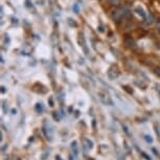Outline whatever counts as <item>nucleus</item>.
Wrapping results in <instances>:
<instances>
[{
    "label": "nucleus",
    "mask_w": 160,
    "mask_h": 160,
    "mask_svg": "<svg viewBox=\"0 0 160 160\" xmlns=\"http://www.w3.org/2000/svg\"><path fill=\"white\" fill-rule=\"evenodd\" d=\"M86 143H87V146H88V149H93V147H94V143H93V141L88 139V138L86 139Z\"/></svg>",
    "instance_id": "11"
},
{
    "label": "nucleus",
    "mask_w": 160,
    "mask_h": 160,
    "mask_svg": "<svg viewBox=\"0 0 160 160\" xmlns=\"http://www.w3.org/2000/svg\"><path fill=\"white\" fill-rule=\"evenodd\" d=\"M152 151H153V153L155 154L156 156H158V151H157V150L155 149V148H153V149H152Z\"/></svg>",
    "instance_id": "14"
},
{
    "label": "nucleus",
    "mask_w": 160,
    "mask_h": 160,
    "mask_svg": "<svg viewBox=\"0 0 160 160\" xmlns=\"http://www.w3.org/2000/svg\"><path fill=\"white\" fill-rule=\"evenodd\" d=\"M119 160H125V159H122H122H119Z\"/></svg>",
    "instance_id": "24"
},
{
    "label": "nucleus",
    "mask_w": 160,
    "mask_h": 160,
    "mask_svg": "<svg viewBox=\"0 0 160 160\" xmlns=\"http://www.w3.org/2000/svg\"><path fill=\"white\" fill-rule=\"evenodd\" d=\"M36 111H37L38 113H42L44 111V106L42 102H38V104L36 105Z\"/></svg>",
    "instance_id": "7"
},
{
    "label": "nucleus",
    "mask_w": 160,
    "mask_h": 160,
    "mask_svg": "<svg viewBox=\"0 0 160 160\" xmlns=\"http://www.w3.org/2000/svg\"><path fill=\"white\" fill-rule=\"evenodd\" d=\"M53 118H55L56 120H60V119H61V117H60V115L58 114V112H55V113H53Z\"/></svg>",
    "instance_id": "13"
},
{
    "label": "nucleus",
    "mask_w": 160,
    "mask_h": 160,
    "mask_svg": "<svg viewBox=\"0 0 160 160\" xmlns=\"http://www.w3.org/2000/svg\"><path fill=\"white\" fill-rule=\"evenodd\" d=\"M157 28H158V29H159V32H160V21L158 23H157Z\"/></svg>",
    "instance_id": "21"
},
{
    "label": "nucleus",
    "mask_w": 160,
    "mask_h": 160,
    "mask_svg": "<svg viewBox=\"0 0 160 160\" xmlns=\"http://www.w3.org/2000/svg\"><path fill=\"white\" fill-rule=\"evenodd\" d=\"M12 112H13V114H16L17 113V110L16 109H13V110H12Z\"/></svg>",
    "instance_id": "22"
},
{
    "label": "nucleus",
    "mask_w": 160,
    "mask_h": 160,
    "mask_svg": "<svg viewBox=\"0 0 160 160\" xmlns=\"http://www.w3.org/2000/svg\"><path fill=\"white\" fill-rule=\"evenodd\" d=\"M135 148H136V150H137L138 152H139L140 154H141V156H142L143 158L146 159V160H152V158H151V157H150L149 155H148L147 153H144V152H142V151H141V150H139V149H138V147H135Z\"/></svg>",
    "instance_id": "8"
},
{
    "label": "nucleus",
    "mask_w": 160,
    "mask_h": 160,
    "mask_svg": "<svg viewBox=\"0 0 160 160\" xmlns=\"http://www.w3.org/2000/svg\"><path fill=\"white\" fill-rule=\"evenodd\" d=\"M42 131H43L47 140H49V141L52 140V130H51V127L49 126V123L47 122V120H46V122L44 123L43 128H42Z\"/></svg>",
    "instance_id": "3"
},
{
    "label": "nucleus",
    "mask_w": 160,
    "mask_h": 160,
    "mask_svg": "<svg viewBox=\"0 0 160 160\" xmlns=\"http://www.w3.org/2000/svg\"><path fill=\"white\" fill-rule=\"evenodd\" d=\"M56 160H62V159H61V157H60L59 155H57L56 156Z\"/></svg>",
    "instance_id": "19"
},
{
    "label": "nucleus",
    "mask_w": 160,
    "mask_h": 160,
    "mask_svg": "<svg viewBox=\"0 0 160 160\" xmlns=\"http://www.w3.org/2000/svg\"><path fill=\"white\" fill-rule=\"evenodd\" d=\"M5 150H8V146H3V148H2V151H3V152Z\"/></svg>",
    "instance_id": "18"
},
{
    "label": "nucleus",
    "mask_w": 160,
    "mask_h": 160,
    "mask_svg": "<svg viewBox=\"0 0 160 160\" xmlns=\"http://www.w3.org/2000/svg\"><path fill=\"white\" fill-rule=\"evenodd\" d=\"M146 18H147V23H149V24H152V23H154V21H155V18H154L152 14L147 15Z\"/></svg>",
    "instance_id": "9"
},
{
    "label": "nucleus",
    "mask_w": 160,
    "mask_h": 160,
    "mask_svg": "<svg viewBox=\"0 0 160 160\" xmlns=\"http://www.w3.org/2000/svg\"><path fill=\"white\" fill-rule=\"evenodd\" d=\"M122 129H123V131H125L127 134H129V131H128V128H127L126 126H122Z\"/></svg>",
    "instance_id": "16"
},
{
    "label": "nucleus",
    "mask_w": 160,
    "mask_h": 160,
    "mask_svg": "<svg viewBox=\"0 0 160 160\" xmlns=\"http://www.w3.org/2000/svg\"><path fill=\"white\" fill-rule=\"evenodd\" d=\"M71 149L73 151V155L75 157H78V142L75 140L71 142Z\"/></svg>",
    "instance_id": "6"
},
{
    "label": "nucleus",
    "mask_w": 160,
    "mask_h": 160,
    "mask_svg": "<svg viewBox=\"0 0 160 160\" xmlns=\"http://www.w3.org/2000/svg\"><path fill=\"white\" fill-rule=\"evenodd\" d=\"M125 16H128V11H126L125 8L113 11L112 15H111V17H112V20L114 21V22H116V23L122 22V19L125 18Z\"/></svg>",
    "instance_id": "1"
},
{
    "label": "nucleus",
    "mask_w": 160,
    "mask_h": 160,
    "mask_svg": "<svg viewBox=\"0 0 160 160\" xmlns=\"http://www.w3.org/2000/svg\"><path fill=\"white\" fill-rule=\"evenodd\" d=\"M74 10H75V12H77V13H78V5H74Z\"/></svg>",
    "instance_id": "17"
},
{
    "label": "nucleus",
    "mask_w": 160,
    "mask_h": 160,
    "mask_svg": "<svg viewBox=\"0 0 160 160\" xmlns=\"http://www.w3.org/2000/svg\"><path fill=\"white\" fill-rule=\"evenodd\" d=\"M134 12L138 15V16H140L141 18H146L147 17L146 11H144V8L142 7H140V5H137V7H135L134 8Z\"/></svg>",
    "instance_id": "5"
},
{
    "label": "nucleus",
    "mask_w": 160,
    "mask_h": 160,
    "mask_svg": "<svg viewBox=\"0 0 160 160\" xmlns=\"http://www.w3.org/2000/svg\"><path fill=\"white\" fill-rule=\"evenodd\" d=\"M108 2L113 7H118L120 4V0H108Z\"/></svg>",
    "instance_id": "10"
},
{
    "label": "nucleus",
    "mask_w": 160,
    "mask_h": 160,
    "mask_svg": "<svg viewBox=\"0 0 160 160\" xmlns=\"http://www.w3.org/2000/svg\"><path fill=\"white\" fill-rule=\"evenodd\" d=\"M48 156H49V154H48V153H45V154H44V156L42 157V160H45Z\"/></svg>",
    "instance_id": "15"
},
{
    "label": "nucleus",
    "mask_w": 160,
    "mask_h": 160,
    "mask_svg": "<svg viewBox=\"0 0 160 160\" xmlns=\"http://www.w3.org/2000/svg\"><path fill=\"white\" fill-rule=\"evenodd\" d=\"M69 160H73V158H72V155L69 156Z\"/></svg>",
    "instance_id": "23"
},
{
    "label": "nucleus",
    "mask_w": 160,
    "mask_h": 160,
    "mask_svg": "<svg viewBox=\"0 0 160 160\" xmlns=\"http://www.w3.org/2000/svg\"><path fill=\"white\" fill-rule=\"evenodd\" d=\"M156 89L158 90V92L160 93V86H159V85H157V86H156Z\"/></svg>",
    "instance_id": "20"
},
{
    "label": "nucleus",
    "mask_w": 160,
    "mask_h": 160,
    "mask_svg": "<svg viewBox=\"0 0 160 160\" xmlns=\"http://www.w3.org/2000/svg\"><path fill=\"white\" fill-rule=\"evenodd\" d=\"M118 75H119V70L115 66H112L109 69V71H108V77H109L110 80H115V78H118Z\"/></svg>",
    "instance_id": "4"
},
{
    "label": "nucleus",
    "mask_w": 160,
    "mask_h": 160,
    "mask_svg": "<svg viewBox=\"0 0 160 160\" xmlns=\"http://www.w3.org/2000/svg\"><path fill=\"white\" fill-rule=\"evenodd\" d=\"M19 160H20V159H19Z\"/></svg>",
    "instance_id": "25"
},
{
    "label": "nucleus",
    "mask_w": 160,
    "mask_h": 160,
    "mask_svg": "<svg viewBox=\"0 0 160 160\" xmlns=\"http://www.w3.org/2000/svg\"><path fill=\"white\" fill-rule=\"evenodd\" d=\"M144 139H146L148 143H153V138L151 137L150 135H146V136H144Z\"/></svg>",
    "instance_id": "12"
},
{
    "label": "nucleus",
    "mask_w": 160,
    "mask_h": 160,
    "mask_svg": "<svg viewBox=\"0 0 160 160\" xmlns=\"http://www.w3.org/2000/svg\"><path fill=\"white\" fill-rule=\"evenodd\" d=\"M98 94V98H99V99H101V102H102V104L110 105V106L113 105V102H112V99H111V96L106 91H99Z\"/></svg>",
    "instance_id": "2"
}]
</instances>
